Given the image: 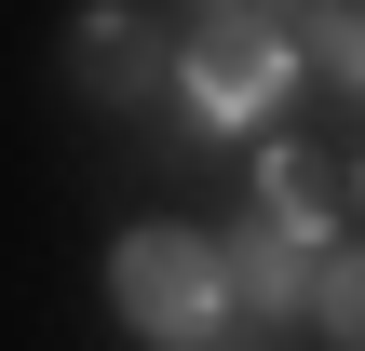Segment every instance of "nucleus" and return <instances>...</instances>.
<instances>
[{
	"label": "nucleus",
	"instance_id": "nucleus-1",
	"mask_svg": "<svg viewBox=\"0 0 365 351\" xmlns=\"http://www.w3.org/2000/svg\"><path fill=\"white\" fill-rule=\"evenodd\" d=\"M108 284H122V325L163 338V351H203L217 325H230V298H217V243H203V230H135Z\"/></svg>",
	"mask_w": 365,
	"mask_h": 351
},
{
	"label": "nucleus",
	"instance_id": "nucleus-2",
	"mask_svg": "<svg viewBox=\"0 0 365 351\" xmlns=\"http://www.w3.org/2000/svg\"><path fill=\"white\" fill-rule=\"evenodd\" d=\"M284 68H298V54H284V27H271V14H203V27H190V54H176L190 122H217V135H230V122H271V108H284Z\"/></svg>",
	"mask_w": 365,
	"mask_h": 351
},
{
	"label": "nucleus",
	"instance_id": "nucleus-3",
	"mask_svg": "<svg viewBox=\"0 0 365 351\" xmlns=\"http://www.w3.org/2000/svg\"><path fill=\"white\" fill-rule=\"evenodd\" d=\"M325 243H339V230H298V216H257L244 243H217V298H230V311H271V325H284V311L312 298Z\"/></svg>",
	"mask_w": 365,
	"mask_h": 351
},
{
	"label": "nucleus",
	"instance_id": "nucleus-4",
	"mask_svg": "<svg viewBox=\"0 0 365 351\" xmlns=\"http://www.w3.org/2000/svg\"><path fill=\"white\" fill-rule=\"evenodd\" d=\"M339 203H352V149H339V135H312V149H271V216L325 230Z\"/></svg>",
	"mask_w": 365,
	"mask_h": 351
},
{
	"label": "nucleus",
	"instance_id": "nucleus-5",
	"mask_svg": "<svg viewBox=\"0 0 365 351\" xmlns=\"http://www.w3.org/2000/svg\"><path fill=\"white\" fill-rule=\"evenodd\" d=\"M81 81H95V95H122V108H149V95H163V41H149L135 14H95V41H81Z\"/></svg>",
	"mask_w": 365,
	"mask_h": 351
},
{
	"label": "nucleus",
	"instance_id": "nucleus-6",
	"mask_svg": "<svg viewBox=\"0 0 365 351\" xmlns=\"http://www.w3.org/2000/svg\"><path fill=\"white\" fill-rule=\"evenodd\" d=\"M312 325H325V351L365 338V284H352V243H325V271H312Z\"/></svg>",
	"mask_w": 365,
	"mask_h": 351
},
{
	"label": "nucleus",
	"instance_id": "nucleus-7",
	"mask_svg": "<svg viewBox=\"0 0 365 351\" xmlns=\"http://www.w3.org/2000/svg\"><path fill=\"white\" fill-rule=\"evenodd\" d=\"M298 27H312V68H325V81H352V14H298Z\"/></svg>",
	"mask_w": 365,
	"mask_h": 351
},
{
	"label": "nucleus",
	"instance_id": "nucleus-8",
	"mask_svg": "<svg viewBox=\"0 0 365 351\" xmlns=\"http://www.w3.org/2000/svg\"><path fill=\"white\" fill-rule=\"evenodd\" d=\"M203 351H271V338H203Z\"/></svg>",
	"mask_w": 365,
	"mask_h": 351
}]
</instances>
